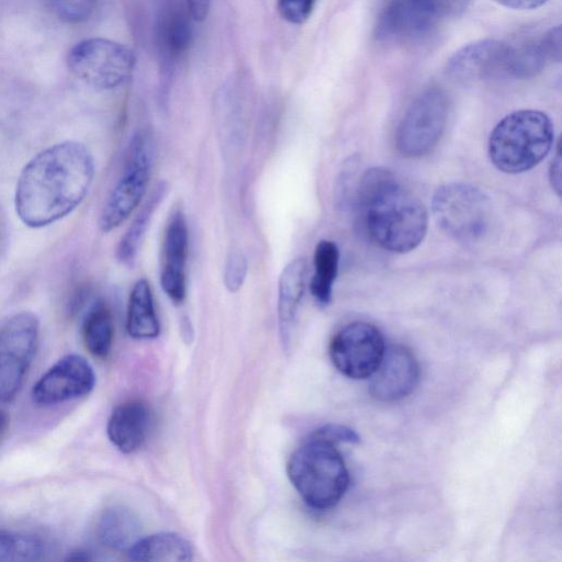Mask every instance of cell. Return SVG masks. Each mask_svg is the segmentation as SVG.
Returning <instances> with one entry per match:
<instances>
[{
	"label": "cell",
	"instance_id": "1",
	"mask_svg": "<svg viewBox=\"0 0 562 562\" xmlns=\"http://www.w3.org/2000/svg\"><path fill=\"white\" fill-rule=\"evenodd\" d=\"M93 175V158L81 143L66 140L40 151L24 166L16 182L19 218L38 228L67 216L85 199Z\"/></svg>",
	"mask_w": 562,
	"mask_h": 562
},
{
	"label": "cell",
	"instance_id": "2",
	"mask_svg": "<svg viewBox=\"0 0 562 562\" xmlns=\"http://www.w3.org/2000/svg\"><path fill=\"white\" fill-rule=\"evenodd\" d=\"M357 201L367 233L381 248L408 252L425 238L427 210L391 170H367L359 181Z\"/></svg>",
	"mask_w": 562,
	"mask_h": 562
},
{
	"label": "cell",
	"instance_id": "3",
	"mask_svg": "<svg viewBox=\"0 0 562 562\" xmlns=\"http://www.w3.org/2000/svg\"><path fill=\"white\" fill-rule=\"evenodd\" d=\"M286 472L303 501L317 510L334 507L350 481L335 445L313 435L291 454Z\"/></svg>",
	"mask_w": 562,
	"mask_h": 562
},
{
	"label": "cell",
	"instance_id": "4",
	"mask_svg": "<svg viewBox=\"0 0 562 562\" xmlns=\"http://www.w3.org/2000/svg\"><path fill=\"white\" fill-rule=\"evenodd\" d=\"M553 136L552 122L543 112L515 111L502 119L491 132L488 156L503 172H525L546 157Z\"/></svg>",
	"mask_w": 562,
	"mask_h": 562
},
{
	"label": "cell",
	"instance_id": "5",
	"mask_svg": "<svg viewBox=\"0 0 562 562\" xmlns=\"http://www.w3.org/2000/svg\"><path fill=\"white\" fill-rule=\"evenodd\" d=\"M155 160L151 134L138 131L127 148L124 167L100 214L99 226L104 233L124 223L144 200Z\"/></svg>",
	"mask_w": 562,
	"mask_h": 562
},
{
	"label": "cell",
	"instance_id": "6",
	"mask_svg": "<svg viewBox=\"0 0 562 562\" xmlns=\"http://www.w3.org/2000/svg\"><path fill=\"white\" fill-rule=\"evenodd\" d=\"M434 218L438 226L459 241L480 239L491 220L488 196L479 188L463 182L439 187L431 201Z\"/></svg>",
	"mask_w": 562,
	"mask_h": 562
},
{
	"label": "cell",
	"instance_id": "7",
	"mask_svg": "<svg viewBox=\"0 0 562 562\" xmlns=\"http://www.w3.org/2000/svg\"><path fill=\"white\" fill-rule=\"evenodd\" d=\"M40 322L32 312H19L0 326V402L20 391L36 353Z\"/></svg>",
	"mask_w": 562,
	"mask_h": 562
},
{
	"label": "cell",
	"instance_id": "8",
	"mask_svg": "<svg viewBox=\"0 0 562 562\" xmlns=\"http://www.w3.org/2000/svg\"><path fill=\"white\" fill-rule=\"evenodd\" d=\"M67 61L71 72L87 85L109 90L131 77L135 56L123 44L106 38H89L71 48Z\"/></svg>",
	"mask_w": 562,
	"mask_h": 562
},
{
	"label": "cell",
	"instance_id": "9",
	"mask_svg": "<svg viewBox=\"0 0 562 562\" xmlns=\"http://www.w3.org/2000/svg\"><path fill=\"white\" fill-rule=\"evenodd\" d=\"M449 101L439 88L423 91L408 106L396 131V147L408 158L422 157L438 144L448 121Z\"/></svg>",
	"mask_w": 562,
	"mask_h": 562
},
{
	"label": "cell",
	"instance_id": "10",
	"mask_svg": "<svg viewBox=\"0 0 562 562\" xmlns=\"http://www.w3.org/2000/svg\"><path fill=\"white\" fill-rule=\"evenodd\" d=\"M470 0H391L383 10L376 36L403 41L429 32L438 23L462 14Z\"/></svg>",
	"mask_w": 562,
	"mask_h": 562
},
{
	"label": "cell",
	"instance_id": "11",
	"mask_svg": "<svg viewBox=\"0 0 562 562\" xmlns=\"http://www.w3.org/2000/svg\"><path fill=\"white\" fill-rule=\"evenodd\" d=\"M446 71L460 81L520 79L519 48L498 40H481L456 52L448 60Z\"/></svg>",
	"mask_w": 562,
	"mask_h": 562
},
{
	"label": "cell",
	"instance_id": "12",
	"mask_svg": "<svg viewBox=\"0 0 562 562\" xmlns=\"http://www.w3.org/2000/svg\"><path fill=\"white\" fill-rule=\"evenodd\" d=\"M381 331L367 322H353L340 328L329 345V357L336 369L350 379L370 378L384 351Z\"/></svg>",
	"mask_w": 562,
	"mask_h": 562
},
{
	"label": "cell",
	"instance_id": "13",
	"mask_svg": "<svg viewBox=\"0 0 562 562\" xmlns=\"http://www.w3.org/2000/svg\"><path fill=\"white\" fill-rule=\"evenodd\" d=\"M95 384L86 358L71 353L55 362L34 384L32 400L41 406L56 405L89 394Z\"/></svg>",
	"mask_w": 562,
	"mask_h": 562
},
{
	"label": "cell",
	"instance_id": "14",
	"mask_svg": "<svg viewBox=\"0 0 562 562\" xmlns=\"http://www.w3.org/2000/svg\"><path fill=\"white\" fill-rule=\"evenodd\" d=\"M189 233L187 218L180 206L175 207L167 220L160 262V285L166 295L181 304L187 294V260Z\"/></svg>",
	"mask_w": 562,
	"mask_h": 562
},
{
	"label": "cell",
	"instance_id": "15",
	"mask_svg": "<svg viewBox=\"0 0 562 562\" xmlns=\"http://www.w3.org/2000/svg\"><path fill=\"white\" fill-rule=\"evenodd\" d=\"M191 18L187 3L181 0H161L158 5L155 38L165 76L172 72L191 44Z\"/></svg>",
	"mask_w": 562,
	"mask_h": 562
},
{
	"label": "cell",
	"instance_id": "16",
	"mask_svg": "<svg viewBox=\"0 0 562 562\" xmlns=\"http://www.w3.org/2000/svg\"><path fill=\"white\" fill-rule=\"evenodd\" d=\"M369 391L382 402L398 401L407 396L419 380V366L406 347L393 345L385 348L383 358L370 376Z\"/></svg>",
	"mask_w": 562,
	"mask_h": 562
},
{
	"label": "cell",
	"instance_id": "17",
	"mask_svg": "<svg viewBox=\"0 0 562 562\" xmlns=\"http://www.w3.org/2000/svg\"><path fill=\"white\" fill-rule=\"evenodd\" d=\"M151 426V412L139 400H130L117 405L111 413L106 434L112 445L123 453L138 450Z\"/></svg>",
	"mask_w": 562,
	"mask_h": 562
},
{
	"label": "cell",
	"instance_id": "18",
	"mask_svg": "<svg viewBox=\"0 0 562 562\" xmlns=\"http://www.w3.org/2000/svg\"><path fill=\"white\" fill-rule=\"evenodd\" d=\"M307 277L305 258L292 259L282 270L278 284V324L281 341L286 348L291 340L296 314Z\"/></svg>",
	"mask_w": 562,
	"mask_h": 562
},
{
	"label": "cell",
	"instance_id": "19",
	"mask_svg": "<svg viewBox=\"0 0 562 562\" xmlns=\"http://www.w3.org/2000/svg\"><path fill=\"white\" fill-rule=\"evenodd\" d=\"M134 561L183 562L193 559V547L176 532H158L139 538L127 551Z\"/></svg>",
	"mask_w": 562,
	"mask_h": 562
},
{
	"label": "cell",
	"instance_id": "20",
	"mask_svg": "<svg viewBox=\"0 0 562 562\" xmlns=\"http://www.w3.org/2000/svg\"><path fill=\"white\" fill-rule=\"evenodd\" d=\"M168 190V183L166 181H159L121 237L115 250V256L122 265L130 267L135 263L150 221L159 204L164 201Z\"/></svg>",
	"mask_w": 562,
	"mask_h": 562
},
{
	"label": "cell",
	"instance_id": "21",
	"mask_svg": "<svg viewBox=\"0 0 562 562\" xmlns=\"http://www.w3.org/2000/svg\"><path fill=\"white\" fill-rule=\"evenodd\" d=\"M126 331L135 339H153L160 333L151 289L144 278L134 283L128 296Z\"/></svg>",
	"mask_w": 562,
	"mask_h": 562
},
{
	"label": "cell",
	"instance_id": "22",
	"mask_svg": "<svg viewBox=\"0 0 562 562\" xmlns=\"http://www.w3.org/2000/svg\"><path fill=\"white\" fill-rule=\"evenodd\" d=\"M139 532L138 518L123 506H111L104 509L99 519V539L103 546L113 550L128 551L139 539Z\"/></svg>",
	"mask_w": 562,
	"mask_h": 562
},
{
	"label": "cell",
	"instance_id": "23",
	"mask_svg": "<svg viewBox=\"0 0 562 562\" xmlns=\"http://www.w3.org/2000/svg\"><path fill=\"white\" fill-rule=\"evenodd\" d=\"M338 265L339 249L337 245L331 240H319L314 250V273L310 282V291L319 305H327L331 300Z\"/></svg>",
	"mask_w": 562,
	"mask_h": 562
},
{
	"label": "cell",
	"instance_id": "24",
	"mask_svg": "<svg viewBox=\"0 0 562 562\" xmlns=\"http://www.w3.org/2000/svg\"><path fill=\"white\" fill-rule=\"evenodd\" d=\"M82 339L87 350L95 358L109 356L113 342V318L109 306L94 301L82 322Z\"/></svg>",
	"mask_w": 562,
	"mask_h": 562
},
{
	"label": "cell",
	"instance_id": "25",
	"mask_svg": "<svg viewBox=\"0 0 562 562\" xmlns=\"http://www.w3.org/2000/svg\"><path fill=\"white\" fill-rule=\"evenodd\" d=\"M44 553L42 541L30 533L0 529V562L37 561Z\"/></svg>",
	"mask_w": 562,
	"mask_h": 562
},
{
	"label": "cell",
	"instance_id": "26",
	"mask_svg": "<svg viewBox=\"0 0 562 562\" xmlns=\"http://www.w3.org/2000/svg\"><path fill=\"white\" fill-rule=\"evenodd\" d=\"M52 11L63 21L80 23L95 10L98 0H46Z\"/></svg>",
	"mask_w": 562,
	"mask_h": 562
},
{
	"label": "cell",
	"instance_id": "27",
	"mask_svg": "<svg viewBox=\"0 0 562 562\" xmlns=\"http://www.w3.org/2000/svg\"><path fill=\"white\" fill-rule=\"evenodd\" d=\"M248 271V261L240 250L231 251L224 265V285L235 293L243 286Z\"/></svg>",
	"mask_w": 562,
	"mask_h": 562
},
{
	"label": "cell",
	"instance_id": "28",
	"mask_svg": "<svg viewBox=\"0 0 562 562\" xmlns=\"http://www.w3.org/2000/svg\"><path fill=\"white\" fill-rule=\"evenodd\" d=\"M316 0H277V9L283 20L303 24L311 15Z\"/></svg>",
	"mask_w": 562,
	"mask_h": 562
},
{
	"label": "cell",
	"instance_id": "29",
	"mask_svg": "<svg viewBox=\"0 0 562 562\" xmlns=\"http://www.w3.org/2000/svg\"><path fill=\"white\" fill-rule=\"evenodd\" d=\"M313 436L327 440L331 443L336 442H359V436L349 427L336 424H328L317 429Z\"/></svg>",
	"mask_w": 562,
	"mask_h": 562
},
{
	"label": "cell",
	"instance_id": "30",
	"mask_svg": "<svg viewBox=\"0 0 562 562\" xmlns=\"http://www.w3.org/2000/svg\"><path fill=\"white\" fill-rule=\"evenodd\" d=\"M187 5L193 20L203 21L209 14L211 0H187Z\"/></svg>",
	"mask_w": 562,
	"mask_h": 562
},
{
	"label": "cell",
	"instance_id": "31",
	"mask_svg": "<svg viewBox=\"0 0 562 562\" xmlns=\"http://www.w3.org/2000/svg\"><path fill=\"white\" fill-rule=\"evenodd\" d=\"M561 154L558 146L555 156L553 157L549 169L550 182L558 195H560L561 192Z\"/></svg>",
	"mask_w": 562,
	"mask_h": 562
},
{
	"label": "cell",
	"instance_id": "32",
	"mask_svg": "<svg viewBox=\"0 0 562 562\" xmlns=\"http://www.w3.org/2000/svg\"><path fill=\"white\" fill-rule=\"evenodd\" d=\"M498 4L514 10H532L543 5L547 0H493Z\"/></svg>",
	"mask_w": 562,
	"mask_h": 562
},
{
	"label": "cell",
	"instance_id": "33",
	"mask_svg": "<svg viewBox=\"0 0 562 562\" xmlns=\"http://www.w3.org/2000/svg\"><path fill=\"white\" fill-rule=\"evenodd\" d=\"M7 427V416L0 409V436L4 431Z\"/></svg>",
	"mask_w": 562,
	"mask_h": 562
},
{
	"label": "cell",
	"instance_id": "34",
	"mask_svg": "<svg viewBox=\"0 0 562 562\" xmlns=\"http://www.w3.org/2000/svg\"><path fill=\"white\" fill-rule=\"evenodd\" d=\"M1 237H2V220L0 216V241H1Z\"/></svg>",
	"mask_w": 562,
	"mask_h": 562
}]
</instances>
